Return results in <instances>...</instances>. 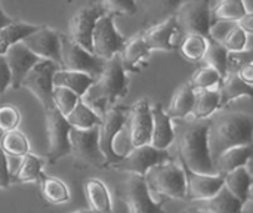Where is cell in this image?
Instances as JSON below:
<instances>
[{
    "label": "cell",
    "instance_id": "1",
    "mask_svg": "<svg viewBox=\"0 0 253 213\" xmlns=\"http://www.w3.org/2000/svg\"><path fill=\"white\" fill-rule=\"evenodd\" d=\"M129 92V83L126 71L120 61L119 55H114L111 59L105 61L101 74L93 80L90 87L82 96L83 102L90 105L101 107L102 111L108 107H113L119 98L126 96Z\"/></svg>",
    "mask_w": 253,
    "mask_h": 213
},
{
    "label": "cell",
    "instance_id": "2",
    "mask_svg": "<svg viewBox=\"0 0 253 213\" xmlns=\"http://www.w3.org/2000/svg\"><path fill=\"white\" fill-rule=\"evenodd\" d=\"M211 123L209 120H197L194 125L188 126L179 138V160L196 173L218 175L208 142Z\"/></svg>",
    "mask_w": 253,
    "mask_h": 213
},
{
    "label": "cell",
    "instance_id": "3",
    "mask_svg": "<svg viewBox=\"0 0 253 213\" xmlns=\"http://www.w3.org/2000/svg\"><path fill=\"white\" fill-rule=\"evenodd\" d=\"M252 132V117L245 113H231L222 117L218 125L211 123L208 142L212 160L231 147L251 145Z\"/></svg>",
    "mask_w": 253,
    "mask_h": 213
},
{
    "label": "cell",
    "instance_id": "4",
    "mask_svg": "<svg viewBox=\"0 0 253 213\" xmlns=\"http://www.w3.org/2000/svg\"><path fill=\"white\" fill-rule=\"evenodd\" d=\"M148 190L157 196H166L176 200H185V176L182 168L172 160L153 166L144 175Z\"/></svg>",
    "mask_w": 253,
    "mask_h": 213
},
{
    "label": "cell",
    "instance_id": "5",
    "mask_svg": "<svg viewBox=\"0 0 253 213\" xmlns=\"http://www.w3.org/2000/svg\"><path fill=\"white\" fill-rule=\"evenodd\" d=\"M211 0H184L173 13L181 33L209 37L211 33Z\"/></svg>",
    "mask_w": 253,
    "mask_h": 213
},
{
    "label": "cell",
    "instance_id": "6",
    "mask_svg": "<svg viewBox=\"0 0 253 213\" xmlns=\"http://www.w3.org/2000/svg\"><path fill=\"white\" fill-rule=\"evenodd\" d=\"M127 111L129 108L122 105H113L102 111L98 130H99V148L105 157L107 166H111L122 159V156H119L114 150V142L117 135L126 125Z\"/></svg>",
    "mask_w": 253,
    "mask_h": 213
},
{
    "label": "cell",
    "instance_id": "7",
    "mask_svg": "<svg viewBox=\"0 0 253 213\" xmlns=\"http://www.w3.org/2000/svg\"><path fill=\"white\" fill-rule=\"evenodd\" d=\"M70 154L74 160L92 166L107 168L105 157L99 148V130L98 126L90 129H71L70 130Z\"/></svg>",
    "mask_w": 253,
    "mask_h": 213
},
{
    "label": "cell",
    "instance_id": "8",
    "mask_svg": "<svg viewBox=\"0 0 253 213\" xmlns=\"http://www.w3.org/2000/svg\"><path fill=\"white\" fill-rule=\"evenodd\" d=\"M125 43L126 39L114 25V16L110 13H102L96 19L92 33V53L102 61H108L122 52Z\"/></svg>",
    "mask_w": 253,
    "mask_h": 213
},
{
    "label": "cell",
    "instance_id": "9",
    "mask_svg": "<svg viewBox=\"0 0 253 213\" xmlns=\"http://www.w3.org/2000/svg\"><path fill=\"white\" fill-rule=\"evenodd\" d=\"M59 42H61V68L62 70L83 73L93 79H96L101 74L105 61L84 50L82 46L71 42L67 36L61 34Z\"/></svg>",
    "mask_w": 253,
    "mask_h": 213
},
{
    "label": "cell",
    "instance_id": "10",
    "mask_svg": "<svg viewBox=\"0 0 253 213\" xmlns=\"http://www.w3.org/2000/svg\"><path fill=\"white\" fill-rule=\"evenodd\" d=\"M71 125L53 107L46 111V135H47V165L70 154V130Z\"/></svg>",
    "mask_w": 253,
    "mask_h": 213
},
{
    "label": "cell",
    "instance_id": "11",
    "mask_svg": "<svg viewBox=\"0 0 253 213\" xmlns=\"http://www.w3.org/2000/svg\"><path fill=\"white\" fill-rule=\"evenodd\" d=\"M58 68L61 67L52 61H40L25 74V77L21 82V87H25L27 90H30L36 96V99L42 104L44 111L53 108L52 77Z\"/></svg>",
    "mask_w": 253,
    "mask_h": 213
},
{
    "label": "cell",
    "instance_id": "12",
    "mask_svg": "<svg viewBox=\"0 0 253 213\" xmlns=\"http://www.w3.org/2000/svg\"><path fill=\"white\" fill-rule=\"evenodd\" d=\"M168 160H170V156L166 150H157L150 144H145V145L133 147L132 151L125 154L117 163L111 165L110 168L120 172H127L130 175L144 176L153 166Z\"/></svg>",
    "mask_w": 253,
    "mask_h": 213
},
{
    "label": "cell",
    "instance_id": "13",
    "mask_svg": "<svg viewBox=\"0 0 253 213\" xmlns=\"http://www.w3.org/2000/svg\"><path fill=\"white\" fill-rule=\"evenodd\" d=\"M119 196L126 203L129 213H165L163 202H154L144 176L130 175L122 185Z\"/></svg>",
    "mask_w": 253,
    "mask_h": 213
},
{
    "label": "cell",
    "instance_id": "14",
    "mask_svg": "<svg viewBox=\"0 0 253 213\" xmlns=\"http://www.w3.org/2000/svg\"><path fill=\"white\" fill-rule=\"evenodd\" d=\"M105 13L99 4H89L80 7L71 16L68 22V34L67 37L76 44L82 46L84 50L92 53V33L95 28L96 19Z\"/></svg>",
    "mask_w": 253,
    "mask_h": 213
},
{
    "label": "cell",
    "instance_id": "15",
    "mask_svg": "<svg viewBox=\"0 0 253 213\" xmlns=\"http://www.w3.org/2000/svg\"><path fill=\"white\" fill-rule=\"evenodd\" d=\"M61 34L46 25H40L33 34L22 40V44L42 61H52L61 67Z\"/></svg>",
    "mask_w": 253,
    "mask_h": 213
},
{
    "label": "cell",
    "instance_id": "16",
    "mask_svg": "<svg viewBox=\"0 0 253 213\" xmlns=\"http://www.w3.org/2000/svg\"><path fill=\"white\" fill-rule=\"evenodd\" d=\"M129 116L126 119L127 123V133H129V142L133 147L150 144L151 138V111H150V102L147 99H139L129 108Z\"/></svg>",
    "mask_w": 253,
    "mask_h": 213
},
{
    "label": "cell",
    "instance_id": "17",
    "mask_svg": "<svg viewBox=\"0 0 253 213\" xmlns=\"http://www.w3.org/2000/svg\"><path fill=\"white\" fill-rule=\"evenodd\" d=\"M185 176V200L203 202L213 197L224 187V175H203L190 170L182 165Z\"/></svg>",
    "mask_w": 253,
    "mask_h": 213
},
{
    "label": "cell",
    "instance_id": "18",
    "mask_svg": "<svg viewBox=\"0 0 253 213\" xmlns=\"http://www.w3.org/2000/svg\"><path fill=\"white\" fill-rule=\"evenodd\" d=\"M6 64L10 71V87L12 89H19L21 82L25 77V74L42 59L37 58L33 52H30L22 42L12 44L7 47V50L3 53Z\"/></svg>",
    "mask_w": 253,
    "mask_h": 213
},
{
    "label": "cell",
    "instance_id": "19",
    "mask_svg": "<svg viewBox=\"0 0 253 213\" xmlns=\"http://www.w3.org/2000/svg\"><path fill=\"white\" fill-rule=\"evenodd\" d=\"M178 27L175 22V16H169L165 21H160L145 31L141 33L144 43L151 50H162V52H172L176 49L173 39L176 37Z\"/></svg>",
    "mask_w": 253,
    "mask_h": 213
},
{
    "label": "cell",
    "instance_id": "20",
    "mask_svg": "<svg viewBox=\"0 0 253 213\" xmlns=\"http://www.w3.org/2000/svg\"><path fill=\"white\" fill-rule=\"evenodd\" d=\"M150 111H151V120H153L150 145L157 150H166L175 139L172 120L168 117L162 104L150 105Z\"/></svg>",
    "mask_w": 253,
    "mask_h": 213
},
{
    "label": "cell",
    "instance_id": "21",
    "mask_svg": "<svg viewBox=\"0 0 253 213\" xmlns=\"http://www.w3.org/2000/svg\"><path fill=\"white\" fill-rule=\"evenodd\" d=\"M119 56L123 64L125 71H132V73L139 71V65L144 64V59H147L150 56V49L144 43L141 33H138L135 37L126 40Z\"/></svg>",
    "mask_w": 253,
    "mask_h": 213
},
{
    "label": "cell",
    "instance_id": "22",
    "mask_svg": "<svg viewBox=\"0 0 253 213\" xmlns=\"http://www.w3.org/2000/svg\"><path fill=\"white\" fill-rule=\"evenodd\" d=\"M252 156V144L251 145H239L231 147L222 151L219 156L213 159V166L218 175H225L237 168L245 166Z\"/></svg>",
    "mask_w": 253,
    "mask_h": 213
},
{
    "label": "cell",
    "instance_id": "23",
    "mask_svg": "<svg viewBox=\"0 0 253 213\" xmlns=\"http://www.w3.org/2000/svg\"><path fill=\"white\" fill-rule=\"evenodd\" d=\"M136 6L142 7L144 21L148 24H157L169 16H173L176 9L184 0H135Z\"/></svg>",
    "mask_w": 253,
    "mask_h": 213
},
{
    "label": "cell",
    "instance_id": "24",
    "mask_svg": "<svg viewBox=\"0 0 253 213\" xmlns=\"http://www.w3.org/2000/svg\"><path fill=\"white\" fill-rule=\"evenodd\" d=\"M219 92V108H225L233 101L248 96L252 98L253 89L251 85H246L243 80H240L234 71H228L225 77L221 82V90Z\"/></svg>",
    "mask_w": 253,
    "mask_h": 213
},
{
    "label": "cell",
    "instance_id": "25",
    "mask_svg": "<svg viewBox=\"0 0 253 213\" xmlns=\"http://www.w3.org/2000/svg\"><path fill=\"white\" fill-rule=\"evenodd\" d=\"M93 80L95 79L87 74L77 73V71H68V70H62V68H58L52 77L53 86L67 87L71 92H74L79 98H82L86 93V90L90 87Z\"/></svg>",
    "mask_w": 253,
    "mask_h": 213
},
{
    "label": "cell",
    "instance_id": "26",
    "mask_svg": "<svg viewBox=\"0 0 253 213\" xmlns=\"http://www.w3.org/2000/svg\"><path fill=\"white\" fill-rule=\"evenodd\" d=\"M224 187L243 205L248 203L251 187H252V178L251 173L245 166L237 168L228 173L224 175Z\"/></svg>",
    "mask_w": 253,
    "mask_h": 213
},
{
    "label": "cell",
    "instance_id": "27",
    "mask_svg": "<svg viewBox=\"0 0 253 213\" xmlns=\"http://www.w3.org/2000/svg\"><path fill=\"white\" fill-rule=\"evenodd\" d=\"M39 28L40 25L28 24V22L13 18L12 22H9L0 30V55H3L7 50V47H10L15 43L22 42L25 37H28Z\"/></svg>",
    "mask_w": 253,
    "mask_h": 213
},
{
    "label": "cell",
    "instance_id": "28",
    "mask_svg": "<svg viewBox=\"0 0 253 213\" xmlns=\"http://www.w3.org/2000/svg\"><path fill=\"white\" fill-rule=\"evenodd\" d=\"M84 194L87 200L89 211L92 213H110L111 212V200L107 187L98 181L90 179L84 184Z\"/></svg>",
    "mask_w": 253,
    "mask_h": 213
},
{
    "label": "cell",
    "instance_id": "29",
    "mask_svg": "<svg viewBox=\"0 0 253 213\" xmlns=\"http://www.w3.org/2000/svg\"><path fill=\"white\" fill-rule=\"evenodd\" d=\"M249 10L245 0H219V3L211 9V21L215 22H237Z\"/></svg>",
    "mask_w": 253,
    "mask_h": 213
},
{
    "label": "cell",
    "instance_id": "30",
    "mask_svg": "<svg viewBox=\"0 0 253 213\" xmlns=\"http://www.w3.org/2000/svg\"><path fill=\"white\" fill-rule=\"evenodd\" d=\"M194 93L196 90L190 86V83H185L184 86H181L170 104H169V110H168V117L172 119H185L187 116L191 114L193 111V105H194Z\"/></svg>",
    "mask_w": 253,
    "mask_h": 213
},
{
    "label": "cell",
    "instance_id": "31",
    "mask_svg": "<svg viewBox=\"0 0 253 213\" xmlns=\"http://www.w3.org/2000/svg\"><path fill=\"white\" fill-rule=\"evenodd\" d=\"M216 110H219V92L213 89H200L194 93L193 117L196 120H206Z\"/></svg>",
    "mask_w": 253,
    "mask_h": 213
},
{
    "label": "cell",
    "instance_id": "32",
    "mask_svg": "<svg viewBox=\"0 0 253 213\" xmlns=\"http://www.w3.org/2000/svg\"><path fill=\"white\" fill-rule=\"evenodd\" d=\"M203 202H205V211H208L209 213H243V206H245L225 187H222L213 197Z\"/></svg>",
    "mask_w": 253,
    "mask_h": 213
},
{
    "label": "cell",
    "instance_id": "33",
    "mask_svg": "<svg viewBox=\"0 0 253 213\" xmlns=\"http://www.w3.org/2000/svg\"><path fill=\"white\" fill-rule=\"evenodd\" d=\"M228 50L212 37H208L206 50L202 59H205L206 65L218 71V74L224 79L228 73Z\"/></svg>",
    "mask_w": 253,
    "mask_h": 213
},
{
    "label": "cell",
    "instance_id": "34",
    "mask_svg": "<svg viewBox=\"0 0 253 213\" xmlns=\"http://www.w3.org/2000/svg\"><path fill=\"white\" fill-rule=\"evenodd\" d=\"M39 182H40V191L42 196L44 197L46 202L52 203V205H59V203H65L70 199V193L67 185L53 176H47L43 172L39 175Z\"/></svg>",
    "mask_w": 253,
    "mask_h": 213
},
{
    "label": "cell",
    "instance_id": "35",
    "mask_svg": "<svg viewBox=\"0 0 253 213\" xmlns=\"http://www.w3.org/2000/svg\"><path fill=\"white\" fill-rule=\"evenodd\" d=\"M65 119L74 129H90L98 126L101 122L99 116L93 111V108L84 104L82 98L77 101L76 107Z\"/></svg>",
    "mask_w": 253,
    "mask_h": 213
},
{
    "label": "cell",
    "instance_id": "36",
    "mask_svg": "<svg viewBox=\"0 0 253 213\" xmlns=\"http://www.w3.org/2000/svg\"><path fill=\"white\" fill-rule=\"evenodd\" d=\"M42 168H43V162L39 157L27 153L25 156H22L18 170L10 176V182L24 184V182L39 181V175L43 172Z\"/></svg>",
    "mask_w": 253,
    "mask_h": 213
},
{
    "label": "cell",
    "instance_id": "37",
    "mask_svg": "<svg viewBox=\"0 0 253 213\" xmlns=\"http://www.w3.org/2000/svg\"><path fill=\"white\" fill-rule=\"evenodd\" d=\"M0 148L3 150L4 154L13 157H22L28 153V139L18 129L9 130L4 132L3 136L0 138Z\"/></svg>",
    "mask_w": 253,
    "mask_h": 213
},
{
    "label": "cell",
    "instance_id": "38",
    "mask_svg": "<svg viewBox=\"0 0 253 213\" xmlns=\"http://www.w3.org/2000/svg\"><path fill=\"white\" fill-rule=\"evenodd\" d=\"M206 44H208V37H203L199 34H187L178 47H179L181 55L185 59L194 62V61H199L203 58Z\"/></svg>",
    "mask_w": 253,
    "mask_h": 213
},
{
    "label": "cell",
    "instance_id": "39",
    "mask_svg": "<svg viewBox=\"0 0 253 213\" xmlns=\"http://www.w3.org/2000/svg\"><path fill=\"white\" fill-rule=\"evenodd\" d=\"M219 43L228 50V53H240L246 47L248 34L237 25V22H233L225 34L221 37Z\"/></svg>",
    "mask_w": 253,
    "mask_h": 213
},
{
    "label": "cell",
    "instance_id": "40",
    "mask_svg": "<svg viewBox=\"0 0 253 213\" xmlns=\"http://www.w3.org/2000/svg\"><path fill=\"white\" fill-rule=\"evenodd\" d=\"M80 98L71 92L70 89L67 87H58V86H53V92H52V101H53V107L64 116L67 117L71 110L76 107L77 101Z\"/></svg>",
    "mask_w": 253,
    "mask_h": 213
},
{
    "label": "cell",
    "instance_id": "41",
    "mask_svg": "<svg viewBox=\"0 0 253 213\" xmlns=\"http://www.w3.org/2000/svg\"><path fill=\"white\" fill-rule=\"evenodd\" d=\"M221 82H222V77L218 74V71L205 65L197 70V73L191 77L188 83L194 90H200V89H212L215 85Z\"/></svg>",
    "mask_w": 253,
    "mask_h": 213
},
{
    "label": "cell",
    "instance_id": "42",
    "mask_svg": "<svg viewBox=\"0 0 253 213\" xmlns=\"http://www.w3.org/2000/svg\"><path fill=\"white\" fill-rule=\"evenodd\" d=\"M99 6L105 13H110L113 16L116 15L132 16L138 12V6L135 0H99Z\"/></svg>",
    "mask_w": 253,
    "mask_h": 213
},
{
    "label": "cell",
    "instance_id": "43",
    "mask_svg": "<svg viewBox=\"0 0 253 213\" xmlns=\"http://www.w3.org/2000/svg\"><path fill=\"white\" fill-rule=\"evenodd\" d=\"M19 123H21V114L16 107L9 104L0 107V130H3V133L18 129Z\"/></svg>",
    "mask_w": 253,
    "mask_h": 213
},
{
    "label": "cell",
    "instance_id": "44",
    "mask_svg": "<svg viewBox=\"0 0 253 213\" xmlns=\"http://www.w3.org/2000/svg\"><path fill=\"white\" fill-rule=\"evenodd\" d=\"M234 73H236V76H237L240 80H243L246 85H251V86H252V82H253L252 61H246V62L240 64V65H239V68H237Z\"/></svg>",
    "mask_w": 253,
    "mask_h": 213
},
{
    "label": "cell",
    "instance_id": "45",
    "mask_svg": "<svg viewBox=\"0 0 253 213\" xmlns=\"http://www.w3.org/2000/svg\"><path fill=\"white\" fill-rule=\"evenodd\" d=\"M10 86V71L3 55H0V95Z\"/></svg>",
    "mask_w": 253,
    "mask_h": 213
},
{
    "label": "cell",
    "instance_id": "46",
    "mask_svg": "<svg viewBox=\"0 0 253 213\" xmlns=\"http://www.w3.org/2000/svg\"><path fill=\"white\" fill-rule=\"evenodd\" d=\"M10 184V175L7 169V159L3 150L0 148V188H7Z\"/></svg>",
    "mask_w": 253,
    "mask_h": 213
},
{
    "label": "cell",
    "instance_id": "47",
    "mask_svg": "<svg viewBox=\"0 0 253 213\" xmlns=\"http://www.w3.org/2000/svg\"><path fill=\"white\" fill-rule=\"evenodd\" d=\"M237 25L249 36V34H252L253 31V13L252 12H248L240 21H237Z\"/></svg>",
    "mask_w": 253,
    "mask_h": 213
},
{
    "label": "cell",
    "instance_id": "48",
    "mask_svg": "<svg viewBox=\"0 0 253 213\" xmlns=\"http://www.w3.org/2000/svg\"><path fill=\"white\" fill-rule=\"evenodd\" d=\"M12 21H13V18L9 16V15H6V13L3 12V9H1V4H0V30H1L4 25H7L9 22H12Z\"/></svg>",
    "mask_w": 253,
    "mask_h": 213
},
{
    "label": "cell",
    "instance_id": "49",
    "mask_svg": "<svg viewBox=\"0 0 253 213\" xmlns=\"http://www.w3.org/2000/svg\"><path fill=\"white\" fill-rule=\"evenodd\" d=\"M184 213H209L208 211H205V209H188V211H185Z\"/></svg>",
    "mask_w": 253,
    "mask_h": 213
},
{
    "label": "cell",
    "instance_id": "50",
    "mask_svg": "<svg viewBox=\"0 0 253 213\" xmlns=\"http://www.w3.org/2000/svg\"><path fill=\"white\" fill-rule=\"evenodd\" d=\"M73 213H92L89 209H82V211H76V212Z\"/></svg>",
    "mask_w": 253,
    "mask_h": 213
}]
</instances>
